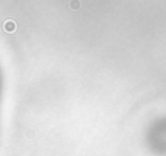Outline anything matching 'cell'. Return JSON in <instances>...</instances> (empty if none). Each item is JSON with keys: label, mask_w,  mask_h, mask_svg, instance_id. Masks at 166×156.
I'll return each mask as SVG.
<instances>
[{"label": "cell", "mask_w": 166, "mask_h": 156, "mask_svg": "<svg viewBox=\"0 0 166 156\" xmlns=\"http://www.w3.org/2000/svg\"><path fill=\"white\" fill-rule=\"evenodd\" d=\"M3 29H4L6 32H9V34L15 32V31H16V22H15V20H12V19L6 20V22H4V25H3Z\"/></svg>", "instance_id": "6da1fadb"}, {"label": "cell", "mask_w": 166, "mask_h": 156, "mask_svg": "<svg viewBox=\"0 0 166 156\" xmlns=\"http://www.w3.org/2000/svg\"><path fill=\"white\" fill-rule=\"evenodd\" d=\"M70 9L71 10H79L80 9V6H82V3H80V0H70Z\"/></svg>", "instance_id": "7a4b0ae2"}]
</instances>
